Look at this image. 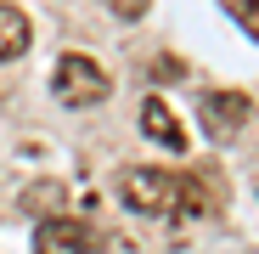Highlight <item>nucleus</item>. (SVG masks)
Returning <instances> with one entry per match:
<instances>
[{
  "label": "nucleus",
  "mask_w": 259,
  "mask_h": 254,
  "mask_svg": "<svg viewBox=\"0 0 259 254\" xmlns=\"http://www.w3.org/2000/svg\"><path fill=\"white\" fill-rule=\"evenodd\" d=\"M248 113H253V102L242 96V91H208L203 96V107H197V119H203V130L208 136H237L242 124H248Z\"/></svg>",
  "instance_id": "3"
},
{
  "label": "nucleus",
  "mask_w": 259,
  "mask_h": 254,
  "mask_svg": "<svg viewBox=\"0 0 259 254\" xmlns=\"http://www.w3.org/2000/svg\"><path fill=\"white\" fill-rule=\"evenodd\" d=\"M107 91H113V79L102 74V62L79 57V51H68L51 74V96L62 107H96V102H107Z\"/></svg>",
  "instance_id": "1"
},
{
  "label": "nucleus",
  "mask_w": 259,
  "mask_h": 254,
  "mask_svg": "<svg viewBox=\"0 0 259 254\" xmlns=\"http://www.w3.org/2000/svg\"><path fill=\"white\" fill-rule=\"evenodd\" d=\"M28 40H34L28 17H23L17 6H0V62H12V57H23V51H28Z\"/></svg>",
  "instance_id": "6"
},
{
  "label": "nucleus",
  "mask_w": 259,
  "mask_h": 254,
  "mask_svg": "<svg viewBox=\"0 0 259 254\" xmlns=\"http://www.w3.org/2000/svg\"><path fill=\"white\" fill-rule=\"evenodd\" d=\"M175 203H181V215H208V209H214L197 181H175Z\"/></svg>",
  "instance_id": "7"
},
{
  "label": "nucleus",
  "mask_w": 259,
  "mask_h": 254,
  "mask_svg": "<svg viewBox=\"0 0 259 254\" xmlns=\"http://www.w3.org/2000/svg\"><path fill=\"white\" fill-rule=\"evenodd\" d=\"M141 130H147L158 147H186V130L175 124V113H169L158 96H152V102H141Z\"/></svg>",
  "instance_id": "5"
},
{
  "label": "nucleus",
  "mask_w": 259,
  "mask_h": 254,
  "mask_svg": "<svg viewBox=\"0 0 259 254\" xmlns=\"http://www.w3.org/2000/svg\"><path fill=\"white\" fill-rule=\"evenodd\" d=\"M124 203L136 209V215H163L169 203H175V181L163 175V169H130V175L118 181Z\"/></svg>",
  "instance_id": "2"
},
{
  "label": "nucleus",
  "mask_w": 259,
  "mask_h": 254,
  "mask_svg": "<svg viewBox=\"0 0 259 254\" xmlns=\"http://www.w3.org/2000/svg\"><path fill=\"white\" fill-rule=\"evenodd\" d=\"M226 6H231V12H237V23L259 40V0H226Z\"/></svg>",
  "instance_id": "8"
},
{
  "label": "nucleus",
  "mask_w": 259,
  "mask_h": 254,
  "mask_svg": "<svg viewBox=\"0 0 259 254\" xmlns=\"http://www.w3.org/2000/svg\"><path fill=\"white\" fill-rule=\"evenodd\" d=\"M147 6H152V0H107V12H113V17H141Z\"/></svg>",
  "instance_id": "9"
},
{
  "label": "nucleus",
  "mask_w": 259,
  "mask_h": 254,
  "mask_svg": "<svg viewBox=\"0 0 259 254\" xmlns=\"http://www.w3.org/2000/svg\"><path fill=\"white\" fill-rule=\"evenodd\" d=\"M34 254H91V226H84V221H68V215L39 221Z\"/></svg>",
  "instance_id": "4"
}]
</instances>
